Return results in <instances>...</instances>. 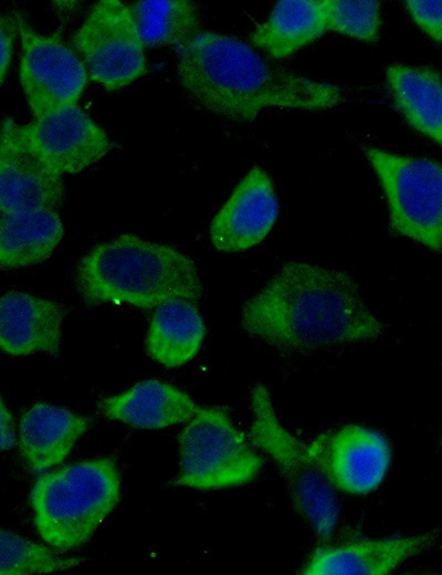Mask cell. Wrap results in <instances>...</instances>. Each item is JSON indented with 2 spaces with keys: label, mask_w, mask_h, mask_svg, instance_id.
I'll list each match as a JSON object with an SVG mask.
<instances>
[{
  "label": "cell",
  "mask_w": 442,
  "mask_h": 575,
  "mask_svg": "<svg viewBox=\"0 0 442 575\" xmlns=\"http://www.w3.org/2000/svg\"><path fill=\"white\" fill-rule=\"evenodd\" d=\"M20 129L30 147L59 174H77L113 147L107 133L77 104L51 111Z\"/></svg>",
  "instance_id": "obj_11"
},
{
  "label": "cell",
  "mask_w": 442,
  "mask_h": 575,
  "mask_svg": "<svg viewBox=\"0 0 442 575\" xmlns=\"http://www.w3.org/2000/svg\"><path fill=\"white\" fill-rule=\"evenodd\" d=\"M308 451L335 490L355 495L375 491L391 461L387 438L377 430L347 425L317 436Z\"/></svg>",
  "instance_id": "obj_10"
},
{
  "label": "cell",
  "mask_w": 442,
  "mask_h": 575,
  "mask_svg": "<svg viewBox=\"0 0 442 575\" xmlns=\"http://www.w3.org/2000/svg\"><path fill=\"white\" fill-rule=\"evenodd\" d=\"M404 4L414 22L429 36L442 43V1L410 0Z\"/></svg>",
  "instance_id": "obj_25"
},
{
  "label": "cell",
  "mask_w": 442,
  "mask_h": 575,
  "mask_svg": "<svg viewBox=\"0 0 442 575\" xmlns=\"http://www.w3.org/2000/svg\"><path fill=\"white\" fill-rule=\"evenodd\" d=\"M98 408L112 420L137 428L159 429L191 420L201 407L175 386L149 379L104 398Z\"/></svg>",
  "instance_id": "obj_17"
},
{
  "label": "cell",
  "mask_w": 442,
  "mask_h": 575,
  "mask_svg": "<svg viewBox=\"0 0 442 575\" xmlns=\"http://www.w3.org/2000/svg\"><path fill=\"white\" fill-rule=\"evenodd\" d=\"M277 215L272 180L262 168L254 166L213 217L211 242L223 252L250 249L269 234Z\"/></svg>",
  "instance_id": "obj_13"
},
{
  "label": "cell",
  "mask_w": 442,
  "mask_h": 575,
  "mask_svg": "<svg viewBox=\"0 0 442 575\" xmlns=\"http://www.w3.org/2000/svg\"><path fill=\"white\" fill-rule=\"evenodd\" d=\"M386 83L396 109L415 130L442 146V79L430 66L391 64Z\"/></svg>",
  "instance_id": "obj_18"
},
{
  "label": "cell",
  "mask_w": 442,
  "mask_h": 575,
  "mask_svg": "<svg viewBox=\"0 0 442 575\" xmlns=\"http://www.w3.org/2000/svg\"><path fill=\"white\" fill-rule=\"evenodd\" d=\"M88 427L85 417L69 409L45 402L33 405L19 425L20 453L27 468L41 473L59 464Z\"/></svg>",
  "instance_id": "obj_16"
},
{
  "label": "cell",
  "mask_w": 442,
  "mask_h": 575,
  "mask_svg": "<svg viewBox=\"0 0 442 575\" xmlns=\"http://www.w3.org/2000/svg\"><path fill=\"white\" fill-rule=\"evenodd\" d=\"M180 471L173 484L200 490L252 481L263 459L222 407L200 408L179 435Z\"/></svg>",
  "instance_id": "obj_7"
},
{
  "label": "cell",
  "mask_w": 442,
  "mask_h": 575,
  "mask_svg": "<svg viewBox=\"0 0 442 575\" xmlns=\"http://www.w3.org/2000/svg\"><path fill=\"white\" fill-rule=\"evenodd\" d=\"M88 79L108 91L123 88L146 71L144 44L129 6L96 2L70 40Z\"/></svg>",
  "instance_id": "obj_8"
},
{
  "label": "cell",
  "mask_w": 442,
  "mask_h": 575,
  "mask_svg": "<svg viewBox=\"0 0 442 575\" xmlns=\"http://www.w3.org/2000/svg\"><path fill=\"white\" fill-rule=\"evenodd\" d=\"M328 29V0H282L255 27L251 42L275 59L288 56Z\"/></svg>",
  "instance_id": "obj_19"
},
{
  "label": "cell",
  "mask_w": 442,
  "mask_h": 575,
  "mask_svg": "<svg viewBox=\"0 0 442 575\" xmlns=\"http://www.w3.org/2000/svg\"><path fill=\"white\" fill-rule=\"evenodd\" d=\"M63 304L24 292L10 291L0 302V345L9 355L43 352L56 356L60 351Z\"/></svg>",
  "instance_id": "obj_15"
},
{
  "label": "cell",
  "mask_w": 442,
  "mask_h": 575,
  "mask_svg": "<svg viewBox=\"0 0 442 575\" xmlns=\"http://www.w3.org/2000/svg\"><path fill=\"white\" fill-rule=\"evenodd\" d=\"M120 496V475L112 458L73 463L38 478L30 492L34 525L60 552L85 544Z\"/></svg>",
  "instance_id": "obj_4"
},
{
  "label": "cell",
  "mask_w": 442,
  "mask_h": 575,
  "mask_svg": "<svg viewBox=\"0 0 442 575\" xmlns=\"http://www.w3.org/2000/svg\"><path fill=\"white\" fill-rule=\"evenodd\" d=\"M389 211L392 233L442 251V164L366 146Z\"/></svg>",
  "instance_id": "obj_6"
},
{
  "label": "cell",
  "mask_w": 442,
  "mask_h": 575,
  "mask_svg": "<svg viewBox=\"0 0 442 575\" xmlns=\"http://www.w3.org/2000/svg\"><path fill=\"white\" fill-rule=\"evenodd\" d=\"M1 426H0V446L1 450L11 449L15 445V431L13 419L4 402L1 400Z\"/></svg>",
  "instance_id": "obj_27"
},
{
  "label": "cell",
  "mask_w": 442,
  "mask_h": 575,
  "mask_svg": "<svg viewBox=\"0 0 442 575\" xmlns=\"http://www.w3.org/2000/svg\"><path fill=\"white\" fill-rule=\"evenodd\" d=\"M204 336V322L196 303L172 299L155 309L146 337V351L160 365L177 367L198 354Z\"/></svg>",
  "instance_id": "obj_20"
},
{
  "label": "cell",
  "mask_w": 442,
  "mask_h": 575,
  "mask_svg": "<svg viewBox=\"0 0 442 575\" xmlns=\"http://www.w3.org/2000/svg\"><path fill=\"white\" fill-rule=\"evenodd\" d=\"M176 51L187 95L229 121L252 122L270 108L324 111L345 101L341 87L280 66L233 36L201 30Z\"/></svg>",
  "instance_id": "obj_2"
},
{
  "label": "cell",
  "mask_w": 442,
  "mask_h": 575,
  "mask_svg": "<svg viewBox=\"0 0 442 575\" xmlns=\"http://www.w3.org/2000/svg\"><path fill=\"white\" fill-rule=\"evenodd\" d=\"M21 42L20 83L34 117L76 104L87 83V72L60 32L51 35L36 31L15 12Z\"/></svg>",
  "instance_id": "obj_9"
},
{
  "label": "cell",
  "mask_w": 442,
  "mask_h": 575,
  "mask_svg": "<svg viewBox=\"0 0 442 575\" xmlns=\"http://www.w3.org/2000/svg\"><path fill=\"white\" fill-rule=\"evenodd\" d=\"M13 532L1 530L2 575L43 574L71 569L85 561L61 555Z\"/></svg>",
  "instance_id": "obj_23"
},
{
  "label": "cell",
  "mask_w": 442,
  "mask_h": 575,
  "mask_svg": "<svg viewBox=\"0 0 442 575\" xmlns=\"http://www.w3.org/2000/svg\"><path fill=\"white\" fill-rule=\"evenodd\" d=\"M75 288L87 305L127 304L152 310L172 299L198 303L203 288L194 261L173 245L120 234L77 263Z\"/></svg>",
  "instance_id": "obj_3"
},
{
  "label": "cell",
  "mask_w": 442,
  "mask_h": 575,
  "mask_svg": "<svg viewBox=\"0 0 442 575\" xmlns=\"http://www.w3.org/2000/svg\"><path fill=\"white\" fill-rule=\"evenodd\" d=\"M381 27L380 3L373 0H328V29L352 39L375 42Z\"/></svg>",
  "instance_id": "obj_24"
},
{
  "label": "cell",
  "mask_w": 442,
  "mask_h": 575,
  "mask_svg": "<svg viewBox=\"0 0 442 575\" xmlns=\"http://www.w3.org/2000/svg\"><path fill=\"white\" fill-rule=\"evenodd\" d=\"M144 46L176 49L200 31L197 6L188 0H139L128 4Z\"/></svg>",
  "instance_id": "obj_22"
},
{
  "label": "cell",
  "mask_w": 442,
  "mask_h": 575,
  "mask_svg": "<svg viewBox=\"0 0 442 575\" xmlns=\"http://www.w3.org/2000/svg\"><path fill=\"white\" fill-rule=\"evenodd\" d=\"M63 199L62 175L30 147L19 124L4 118L0 146L1 213L36 208L56 210Z\"/></svg>",
  "instance_id": "obj_12"
},
{
  "label": "cell",
  "mask_w": 442,
  "mask_h": 575,
  "mask_svg": "<svg viewBox=\"0 0 442 575\" xmlns=\"http://www.w3.org/2000/svg\"><path fill=\"white\" fill-rule=\"evenodd\" d=\"M439 533L359 540L316 548L302 568L308 575H381L394 571L408 558L429 550Z\"/></svg>",
  "instance_id": "obj_14"
},
{
  "label": "cell",
  "mask_w": 442,
  "mask_h": 575,
  "mask_svg": "<svg viewBox=\"0 0 442 575\" xmlns=\"http://www.w3.org/2000/svg\"><path fill=\"white\" fill-rule=\"evenodd\" d=\"M63 236L56 210L36 208L1 213L0 263L3 270L41 263Z\"/></svg>",
  "instance_id": "obj_21"
},
{
  "label": "cell",
  "mask_w": 442,
  "mask_h": 575,
  "mask_svg": "<svg viewBox=\"0 0 442 575\" xmlns=\"http://www.w3.org/2000/svg\"><path fill=\"white\" fill-rule=\"evenodd\" d=\"M244 332L284 352L373 341L385 324L345 271L288 261L243 306Z\"/></svg>",
  "instance_id": "obj_1"
},
{
  "label": "cell",
  "mask_w": 442,
  "mask_h": 575,
  "mask_svg": "<svg viewBox=\"0 0 442 575\" xmlns=\"http://www.w3.org/2000/svg\"><path fill=\"white\" fill-rule=\"evenodd\" d=\"M251 410L250 441L274 462L296 512L307 522L318 541L328 543L339 515L335 488L311 456L307 446L281 424L265 386L253 387Z\"/></svg>",
  "instance_id": "obj_5"
},
{
  "label": "cell",
  "mask_w": 442,
  "mask_h": 575,
  "mask_svg": "<svg viewBox=\"0 0 442 575\" xmlns=\"http://www.w3.org/2000/svg\"><path fill=\"white\" fill-rule=\"evenodd\" d=\"M19 34L15 12L6 14L0 18V79L4 82L7 71L12 56L13 43L15 35Z\"/></svg>",
  "instance_id": "obj_26"
}]
</instances>
